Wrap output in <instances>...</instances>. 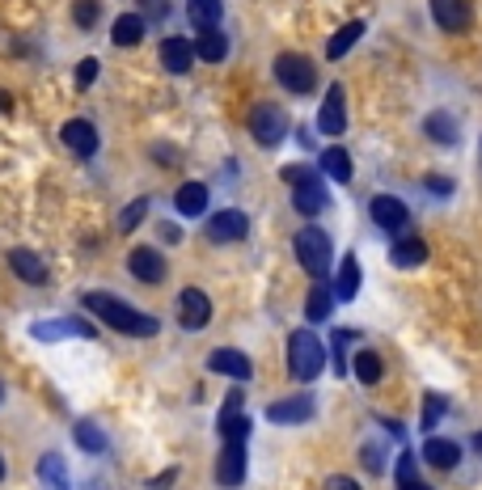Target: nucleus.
<instances>
[{
	"instance_id": "nucleus-1",
	"label": "nucleus",
	"mask_w": 482,
	"mask_h": 490,
	"mask_svg": "<svg viewBox=\"0 0 482 490\" xmlns=\"http://www.w3.org/2000/svg\"><path fill=\"white\" fill-rule=\"evenodd\" d=\"M81 305H85L89 313H98V318L119 334H136V338L157 334V318H152V313H140L136 305H127V300H119V296H111V292H85Z\"/></svg>"
},
{
	"instance_id": "nucleus-2",
	"label": "nucleus",
	"mask_w": 482,
	"mask_h": 490,
	"mask_svg": "<svg viewBox=\"0 0 482 490\" xmlns=\"http://www.w3.org/2000/svg\"><path fill=\"white\" fill-rule=\"evenodd\" d=\"M288 368H292L297 380H313L326 368V347L313 330H297L288 338Z\"/></svg>"
},
{
	"instance_id": "nucleus-3",
	"label": "nucleus",
	"mask_w": 482,
	"mask_h": 490,
	"mask_svg": "<svg viewBox=\"0 0 482 490\" xmlns=\"http://www.w3.org/2000/svg\"><path fill=\"white\" fill-rule=\"evenodd\" d=\"M297 258L313 279H321V275L330 270V237L321 233V229H313V224L310 229H300L297 233Z\"/></svg>"
},
{
	"instance_id": "nucleus-4",
	"label": "nucleus",
	"mask_w": 482,
	"mask_h": 490,
	"mask_svg": "<svg viewBox=\"0 0 482 490\" xmlns=\"http://www.w3.org/2000/svg\"><path fill=\"white\" fill-rule=\"evenodd\" d=\"M250 135H254L262 148H275L288 135V114L280 111V106H271V102H262V106H254V114H250Z\"/></svg>"
},
{
	"instance_id": "nucleus-5",
	"label": "nucleus",
	"mask_w": 482,
	"mask_h": 490,
	"mask_svg": "<svg viewBox=\"0 0 482 490\" xmlns=\"http://www.w3.org/2000/svg\"><path fill=\"white\" fill-rule=\"evenodd\" d=\"M275 76H280V85H284L288 93H310L313 81H318L313 64L305 60V55H297V51H284V55L275 60Z\"/></svg>"
},
{
	"instance_id": "nucleus-6",
	"label": "nucleus",
	"mask_w": 482,
	"mask_h": 490,
	"mask_svg": "<svg viewBox=\"0 0 482 490\" xmlns=\"http://www.w3.org/2000/svg\"><path fill=\"white\" fill-rule=\"evenodd\" d=\"M216 482L224 490H233L246 482V440H224L221 461H216Z\"/></svg>"
},
{
	"instance_id": "nucleus-7",
	"label": "nucleus",
	"mask_w": 482,
	"mask_h": 490,
	"mask_svg": "<svg viewBox=\"0 0 482 490\" xmlns=\"http://www.w3.org/2000/svg\"><path fill=\"white\" fill-rule=\"evenodd\" d=\"M369 211H372V224H377V229H389V233L407 229V220H410L407 203H402L398 195H377L369 203Z\"/></svg>"
},
{
	"instance_id": "nucleus-8",
	"label": "nucleus",
	"mask_w": 482,
	"mask_h": 490,
	"mask_svg": "<svg viewBox=\"0 0 482 490\" xmlns=\"http://www.w3.org/2000/svg\"><path fill=\"white\" fill-rule=\"evenodd\" d=\"M38 343H55V338H93V326L81 318H60V321H38L30 330Z\"/></svg>"
},
{
	"instance_id": "nucleus-9",
	"label": "nucleus",
	"mask_w": 482,
	"mask_h": 490,
	"mask_svg": "<svg viewBox=\"0 0 482 490\" xmlns=\"http://www.w3.org/2000/svg\"><path fill=\"white\" fill-rule=\"evenodd\" d=\"M246 233H250V220H246V211H237V208H224L208 220L211 241H241Z\"/></svg>"
},
{
	"instance_id": "nucleus-10",
	"label": "nucleus",
	"mask_w": 482,
	"mask_h": 490,
	"mask_svg": "<svg viewBox=\"0 0 482 490\" xmlns=\"http://www.w3.org/2000/svg\"><path fill=\"white\" fill-rule=\"evenodd\" d=\"M428 5H432L436 25L448 34H461L470 25V0H428Z\"/></svg>"
},
{
	"instance_id": "nucleus-11",
	"label": "nucleus",
	"mask_w": 482,
	"mask_h": 490,
	"mask_svg": "<svg viewBox=\"0 0 482 490\" xmlns=\"http://www.w3.org/2000/svg\"><path fill=\"white\" fill-rule=\"evenodd\" d=\"M292 203H297V211H305V216H318V211H326V186H321L318 173H305L297 186H292Z\"/></svg>"
},
{
	"instance_id": "nucleus-12",
	"label": "nucleus",
	"mask_w": 482,
	"mask_h": 490,
	"mask_svg": "<svg viewBox=\"0 0 482 490\" xmlns=\"http://www.w3.org/2000/svg\"><path fill=\"white\" fill-rule=\"evenodd\" d=\"M178 309H182V326L186 330H203L211 321V300L199 288H186L182 296H178Z\"/></svg>"
},
{
	"instance_id": "nucleus-13",
	"label": "nucleus",
	"mask_w": 482,
	"mask_h": 490,
	"mask_svg": "<svg viewBox=\"0 0 482 490\" xmlns=\"http://www.w3.org/2000/svg\"><path fill=\"white\" fill-rule=\"evenodd\" d=\"M60 140L73 148L76 157H93V152H98V132H93V122H85V119H68V122H64Z\"/></svg>"
},
{
	"instance_id": "nucleus-14",
	"label": "nucleus",
	"mask_w": 482,
	"mask_h": 490,
	"mask_svg": "<svg viewBox=\"0 0 482 490\" xmlns=\"http://www.w3.org/2000/svg\"><path fill=\"white\" fill-rule=\"evenodd\" d=\"M127 267H132V275H136L140 283H161L165 279V262H161V254L152 250V245H136L132 258H127Z\"/></svg>"
},
{
	"instance_id": "nucleus-15",
	"label": "nucleus",
	"mask_w": 482,
	"mask_h": 490,
	"mask_svg": "<svg viewBox=\"0 0 482 490\" xmlns=\"http://www.w3.org/2000/svg\"><path fill=\"white\" fill-rule=\"evenodd\" d=\"M318 127L326 135H339L347 127V102H343V85H330L326 102H321V114H318Z\"/></svg>"
},
{
	"instance_id": "nucleus-16",
	"label": "nucleus",
	"mask_w": 482,
	"mask_h": 490,
	"mask_svg": "<svg viewBox=\"0 0 482 490\" xmlns=\"http://www.w3.org/2000/svg\"><path fill=\"white\" fill-rule=\"evenodd\" d=\"M221 436L224 440H246L250 436V418L241 415V393H229V402H224V410H221Z\"/></svg>"
},
{
	"instance_id": "nucleus-17",
	"label": "nucleus",
	"mask_w": 482,
	"mask_h": 490,
	"mask_svg": "<svg viewBox=\"0 0 482 490\" xmlns=\"http://www.w3.org/2000/svg\"><path fill=\"white\" fill-rule=\"evenodd\" d=\"M161 64H165V73L182 76L191 64H195V43H186V38H165L161 43Z\"/></svg>"
},
{
	"instance_id": "nucleus-18",
	"label": "nucleus",
	"mask_w": 482,
	"mask_h": 490,
	"mask_svg": "<svg viewBox=\"0 0 482 490\" xmlns=\"http://www.w3.org/2000/svg\"><path fill=\"white\" fill-rule=\"evenodd\" d=\"M267 418L280 423V427H288V423H305V418H313V397H310V393H300V397L275 402L271 410H267Z\"/></svg>"
},
{
	"instance_id": "nucleus-19",
	"label": "nucleus",
	"mask_w": 482,
	"mask_h": 490,
	"mask_svg": "<svg viewBox=\"0 0 482 490\" xmlns=\"http://www.w3.org/2000/svg\"><path fill=\"white\" fill-rule=\"evenodd\" d=\"M173 208H178V216H186V220L203 216V211H208V186H203V182L178 186V195H173Z\"/></svg>"
},
{
	"instance_id": "nucleus-20",
	"label": "nucleus",
	"mask_w": 482,
	"mask_h": 490,
	"mask_svg": "<svg viewBox=\"0 0 482 490\" xmlns=\"http://www.w3.org/2000/svg\"><path fill=\"white\" fill-rule=\"evenodd\" d=\"M423 132H428V140H432V144H440V148H453L457 144V119H453V114L448 111H432L428 114V122H423Z\"/></svg>"
},
{
	"instance_id": "nucleus-21",
	"label": "nucleus",
	"mask_w": 482,
	"mask_h": 490,
	"mask_svg": "<svg viewBox=\"0 0 482 490\" xmlns=\"http://www.w3.org/2000/svg\"><path fill=\"white\" fill-rule=\"evenodd\" d=\"M9 267H13V275H17V279L34 283V288H38V283H47V267H43V258L30 254V250H13Z\"/></svg>"
},
{
	"instance_id": "nucleus-22",
	"label": "nucleus",
	"mask_w": 482,
	"mask_h": 490,
	"mask_svg": "<svg viewBox=\"0 0 482 490\" xmlns=\"http://www.w3.org/2000/svg\"><path fill=\"white\" fill-rule=\"evenodd\" d=\"M208 368H211V372H221V377H233V380H250V372H254L241 351H211Z\"/></svg>"
},
{
	"instance_id": "nucleus-23",
	"label": "nucleus",
	"mask_w": 482,
	"mask_h": 490,
	"mask_svg": "<svg viewBox=\"0 0 482 490\" xmlns=\"http://www.w3.org/2000/svg\"><path fill=\"white\" fill-rule=\"evenodd\" d=\"M423 461H428L432 469H457L461 448L453 440H440V436H432V440L423 444Z\"/></svg>"
},
{
	"instance_id": "nucleus-24",
	"label": "nucleus",
	"mask_w": 482,
	"mask_h": 490,
	"mask_svg": "<svg viewBox=\"0 0 482 490\" xmlns=\"http://www.w3.org/2000/svg\"><path fill=\"white\" fill-rule=\"evenodd\" d=\"M389 262L394 267H423L428 262V245L419 237H402V241L389 245Z\"/></svg>"
},
{
	"instance_id": "nucleus-25",
	"label": "nucleus",
	"mask_w": 482,
	"mask_h": 490,
	"mask_svg": "<svg viewBox=\"0 0 482 490\" xmlns=\"http://www.w3.org/2000/svg\"><path fill=\"white\" fill-rule=\"evenodd\" d=\"M221 13H224L221 0H186V17H191L195 30H216L221 25Z\"/></svg>"
},
{
	"instance_id": "nucleus-26",
	"label": "nucleus",
	"mask_w": 482,
	"mask_h": 490,
	"mask_svg": "<svg viewBox=\"0 0 482 490\" xmlns=\"http://www.w3.org/2000/svg\"><path fill=\"white\" fill-rule=\"evenodd\" d=\"M195 55H199V60H208V64H221L224 55H229V38H224L221 30H199Z\"/></svg>"
},
{
	"instance_id": "nucleus-27",
	"label": "nucleus",
	"mask_w": 482,
	"mask_h": 490,
	"mask_svg": "<svg viewBox=\"0 0 482 490\" xmlns=\"http://www.w3.org/2000/svg\"><path fill=\"white\" fill-rule=\"evenodd\" d=\"M359 38H364V22H347L343 30H334V34H330V43H326V55H330V60H343V55L356 47Z\"/></svg>"
},
{
	"instance_id": "nucleus-28",
	"label": "nucleus",
	"mask_w": 482,
	"mask_h": 490,
	"mask_svg": "<svg viewBox=\"0 0 482 490\" xmlns=\"http://www.w3.org/2000/svg\"><path fill=\"white\" fill-rule=\"evenodd\" d=\"M356 292H359V262H356V254H347L343 262H339V283H334V296H339V300H351Z\"/></svg>"
},
{
	"instance_id": "nucleus-29",
	"label": "nucleus",
	"mask_w": 482,
	"mask_h": 490,
	"mask_svg": "<svg viewBox=\"0 0 482 490\" xmlns=\"http://www.w3.org/2000/svg\"><path fill=\"white\" fill-rule=\"evenodd\" d=\"M321 173H330L334 182H351V157H347L343 148H326L321 152Z\"/></svg>"
},
{
	"instance_id": "nucleus-30",
	"label": "nucleus",
	"mask_w": 482,
	"mask_h": 490,
	"mask_svg": "<svg viewBox=\"0 0 482 490\" xmlns=\"http://www.w3.org/2000/svg\"><path fill=\"white\" fill-rule=\"evenodd\" d=\"M140 34H144V17H136V13H123L114 22V47H136Z\"/></svg>"
},
{
	"instance_id": "nucleus-31",
	"label": "nucleus",
	"mask_w": 482,
	"mask_h": 490,
	"mask_svg": "<svg viewBox=\"0 0 482 490\" xmlns=\"http://www.w3.org/2000/svg\"><path fill=\"white\" fill-rule=\"evenodd\" d=\"M38 478L47 482V486H55V490H68V466L60 461V453H47L43 461H38Z\"/></svg>"
},
{
	"instance_id": "nucleus-32",
	"label": "nucleus",
	"mask_w": 482,
	"mask_h": 490,
	"mask_svg": "<svg viewBox=\"0 0 482 490\" xmlns=\"http://www.w3.org/2000/svg\"><path fill=\"white\" fill-rule=\"evenodd\" d=\"M73 436H76V444H81L85 453H106V448H111V440H106V431L93 427V423H76Z\"/></svg>"
},
{
	"instance_id": "nucleus-33",
	"label": "nucleus",
	"mask_w": 482,
	"mask_h": 490,
	"mask_svg": "<svg viewBox=\"0 0 482 490\" xmlns=\"http://www.w3.org/2000/svg\"><path fill=\"white\" fill-rule=\"evenodd\" d=\"M351 372H356V380L359 385H377L381 380V356H372V351H359L356 356V364H351Z\"/></svg>"
},
{
	"instance_id": "nucleus-34",
	"label": "nucleus",
	"mask_w": 482,
	"mask_h": 490,
	"mask_svg": "<svg viewBox=\"0 0 482 490\" xmlns=\"http://www.w3.org/2000/svg\"><path fill=\"white\" fill-rule=\"evenodd\" d=\"M330 305H334L330 288H326V283H318V288L310 292V305H305V313H310V321H326V318H330Z\"/></svg>"
},
{
	"instance_id": "nucleus-35",
	"label": "nucleus",
	"mask_w": 482,
	"mask_h": 490,
	"mask_svg": "<svg viewBox=\"0 0 482 490\" xmlns=\"http://www.w3.org/2000/svg\"><path fill=\"white\" fill-rule=\"evenodd\" d=\"M398 490H428V482H419V474H415V456L410 453L398 456Z\"/></svg>"
},
{
	"instance_id": "nucleus-36",
	"label": "nucleus",
	"mask_w": 482,
	"mask_h": 490,
	"mask_svg": "<svg viewBox=\"0 0 482 490\" xmlns=\"http://www.w3.org/2000/svg\"><path fill=\"white\" fill-rule=\"evenodd\" d=\"M445 410H448V402H445V397H440V393H428V397H423V427L432 431L436 423L445 418Z\"/></svg>"
},
{
	"instance_id": "nucleus-37",
	"label": "nucleus",
	"mask_w": 482,
	"mask_h": 490,
	"mask_svg": "<svg viewBox=\"0 0 482 490\" xmlns=\"http://www.w3.org/2000/svg\"><path fill=\"white\" fill-rule=\"evenodd\" d=\"M144 211H149V199H136V203H127L123 216H119V229H123V233H132V229L144 220Z\"/></svg>"
},
{
	"instance_id": "nucleus-38",
	"label": "nucleus",
	"mask_w": 482,
	"mask_h": 490,
	"mask_svg": "<svg viewBox=\"0 0 482 490\" xmlns=\"http://www.w3.org/2000/svg\"><path fill=\"white\" fill-rule=\"evenodd\" d=\"M98 0H76V5H73V22L76 25H81V30H89V25H93V22H98Z\"/></svg>"
},
{
	"instance_id": "nucleus-39",
	"label": "nucleus",
	"mask_w": 482,
	"mask_h": 490,
	"mask_svg": "<svg viewBox=\"0 0 482 490\" xmlns=\"http://www.w3.org/2000/svg\"><path fill=\"white\" fill-rule=\"evenodd\" d=\"M98 73H102L98 60H81L76 64V89H89L93 81H98Z\"/></svg>"
},
{
	"instance_id": "nucleus-40",
	"label": "nucleus",
	"mask_w": 482,
	"mask_h": 490,
	"mask_svg": "<svg viewBox=\"0 0 482 490\" xmlns=\"http://www.w3.org/2000/svg\"><path fill=\"white\" fill-rule=\"evenodd\" d=\"M359 461L372 469V474H381V466H385V456H381V448L377 444H364V453H359Z\"/></svg>"
},
{
	"instance_id": "nucleus-41",
	"label": "nucleus",
	"mask_w": 482,
	"mask_h": 490,
	"mask_svg": "<svg viewBox=\"0 0 482 490\" xmlns=\"http://www.w3.org/2000/svg\"><path fill=\"white\" fill-rule=\"evenodd\" d=\"M140 9H144L149 17H157V22H161V17L170 13V0H140Z\"/></svg>"
},
{
	"instance_id": "nucleus-42",
	"label": "nucleus",
	"mask_w": 482,
	"mask_h": 490,
	"mask_svg": "<svg viewBox=\"0 0 482 490\" xmlns=\"http://www.w3.org/2000/svg\"><path fill=\"white\" fill-rule=\"evenodd\" d=\"M428 191H436V195H453V182L440 178V173H432V178H428Z\"/></svg>"
},
{
	"instance_id": "nucleus-43",
	"label": "nucleus",
	"mask_w": 482,
	"mask_h": 490,
	"mask_svg": "<svg viewBox=\"0 0 482 490\" xmlns=\"http://www.w3.org/2000/svg\"><path fill=\"white\" fill-rule=\"evenodd\" d=\"M326 490H359L351 478H343V474H334V478H326Z\"/></svg>"
},
{
	"instance_id": "nucleus-44",
	"label": "nucleus",
	"mask_w": 482,
	"mask_h": 490,
	"mask_svg": "<svg viewBox=\"0 0 482 490\" xmlns=\"http://www.w3.org/2000/svg\"><path fill=\"white\" fill-rule=\"evenodd\" d=\"M178 478V469H165L161 478H152V490H170V482Z\"/></svg>"
},
{
	"instance_id": "nucleus-45",
	"label": "nucleus",
	"mask_w": 482,
	"mask_h": 490,
	"mask_svg": "<svg viewBox=\"0 0 482 490\" xmlns=\"http://www.w3.org/2000/svg\"><path fill=\"white\" fill-rule=\"evenodd\" d=\"M9 111H13V98L5 93V89H0V114H9Z\"/></svg>"
},
{
	"instance_id": "nucleus-46",
	"label": "nucleus",
	"mask_w": 482,
	"mask_h": 490,
	"mask_svg": "<svg viewBox=\"0 0 482 490\" xmlns=\"http://www.w3.org/2000/svg\"><path fill=\"white\" fill-rule=\"evenodd\" d=\"M474 453L482 456V431H478V436H474Z\"/></svg>"
},
{
	"instance_id": "nucleus-47",
	"label": "nucleus",
	"mask_w": 482,
	"mask_h": 490,
	"mask_svg": "<svg viewBox=\"0 0 482 490\" xmlns=\"http://www.w3.org/2000/svg\"><path fill=\"white\" fill-rule=\"evenodd\" d=\"M0 482H5V456H0Z\"/></svg>"
},
{
	"instance_id": "nucleus-48",
	"label": "nucleus",
	"mask_w": 482,
	"mask_h": 490,
	"mask_svg": "<svg viewBox=\"0 0 482 490\" xmlns=\"http://www.w3.org/2000/svg\"><path fill=\"white\" fill-rule=\"evenodd\" d=\"M0 393H5V389H0Z\"/></svg>"
}]
</instances>
